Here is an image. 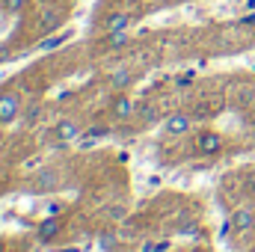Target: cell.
Segmentation results:
<instances>
[{
  "label": "cell",
  "instance_id": "7",
  "mask_svg": "<svg viewBox=\"0 0 255 252\" xmlns=\"http://www.w3.org/2000/svg\"><path fill=\"white\" fill-rule=\"evenodd\" d=\"M232 226H235V232H250L255 226V214L250 208H238V211L232 214Z\"/></svg>",
  "mask_w": 255,
  "mask_h": 252
},
{
  "label": "cell",
  "instance_id": "22",
  "mask_svg": "<svg viewBox=\"0 0 255 252\" xmlns=\"http://www.w3.org/2000/svg\"><path fill=\"white\" fill-rule=\"evenodd\" d=\"M60 252H80V250H74V247H68V250H60Z\"/></svg>",
  "mask_w": 255,
  "mask_h": 252
},
{
  "label": "cell",
  "instance_id": "1",
  "mask_svg": "<svg viewBox=\"0 0 255 252\" xmlns=\"http://www.w3.org/2000/svg\"><path fill=\"white\" fill-rule=\"evenodd\" d=\"M21 116V95L18 92H0V125H9Z\"/></svg>",
  "mask_w": 255,
  "mask_h": 252
},
{
  "label": "cell",
  "instance_id": "6",
  "mask_svg": "<svg viewBox=\"0 0 255 252\" xmlns=\"http://www.w3.org/2000/svg\"><path fill=\"white\" fill-rule=\"evenodd\" d=\"M163 127H166V133L181 136V133H187V130H190V116H187V113H172V116L163 122Z\"/></svg>",
  "mask_w": 255,
  "mask_h": 252
},
{
  "label": "cell",
  "instance_id": "3",
  "mask_svg": "<svg viewBox=\"0 0 255 252\" xmlns=\"http://www.w3.org/2000/svg\"><path fill=\"white\" fill-rule=\"evenodd\" d=\"M54 133H57V145H68V142H74L80 136V127L74 125L71 119H63V122L54 125Z\"/></svg>",
  "mask_w": 255,
  "mask_h": 252
},
{
  "label": "cell",
  "instance_id": "13",
  "mask_svg": "<svg viewBox=\"0 0 255 252\" xmlns=\"http://www.w3.org/2000/svg\"><path fill=\"white\" fill-rule=\"evenodd\" d=\"M130 83H133V74H130L128 68L116 71V74L110 77V86H113V89H125V86H130Z\"/></svg>",
  "mask_w": 255,
  "mask_h": 252
},
{
  "label": "cell",
  "instance_id": "18",
  "mask_svg": "<svg viewBox=\"0 0 255 252\" xmlns=\"http://www.w3.org/2000/svg\"><path fill=\"white\" fill-rule=\"evenodd\" d=\"M104 133H107V127H101V125H95V127L86 130V136H104Z\"/></svg>",
  "mask_w": 255,
  "mask_h": 252
},
{
  "label": "cell",
  "instance_id": "15",
  "mask_svg": "<svg viewBox=\"0 0 255 252\" xmlns=\"http://www.w3.org/2000/svg\"><path fill=\"white\" fill-rule=\"evenodd\" d=\"M98 244H101V250H104V252H110L113 247H116V235H113V232H104Z\"/></svg>",
  "mask_w": 255,
  "mask_h": 252
},
{
  "label": "cell",
  "instance_id": "20",
  "mask_svg": "<svg viewBox=\"0 0 255 252\" xmlns=\"http://www.w3.org/2000/svg\"><path fill=\"white\" fill-rule=\"evenodd\" d=\"M48 211H51V214H54V217H60V214H63V205H60V202H57V205H51V208H48Z\"/></svg>",
  "mask_w": 255,
  "mask_h": 252
},
{
  "label": "cell",
  "instance_id": "2",
  "mask_svg": "<svg viewBox=\"0 0 255 252\" xmlns=\"http://www.w3.org/2000/svg\"><path fill=\"white\" fill-rule=\"evenodd\" d=\"M196 148L202 151V154H220L223 151V133H217V130H199V136H196Z\"/></svg>",
  "mask_w": 255,
  "mask_h": 252
},
{
  "label": "cell",
  "instance_id": "17",
  "mask_svg": "<svg viewBox=\"0 0 255 252\" xmlns=\"http://www.w3.org/2000/svg\"><path fill=\"white\" fill-rule=\"evenodd\" d=\"M196 229H199V223H184L178 229V235H196Z\"/></svg>",
  "mask_w": 255,
  "mask_h": 252
},
{
  "label": "cell",
  "instance_id": "12",
  "mask_svg": "<svg viewBox=\"0 0 255 252\" xmlns=\"http://www.w3.org/2000/svg\"><path fill=\"white\" fill-rule=\"evenodd\" d=\"M128 30H119V33H107V48L110 51H119V48H125L128 45Z\"/></svg>",
  "mask_w": 255,
  "mask_h": 252
},
{
  "label": "cell",
  "instance_id": "10",
  "mask_svg": "<svg viewBox=\"0 0 255 252\" xmlns=\"http://www.w3.org/2000/svg\"><path fill=\"white\" fill-rule=\"evenodd\" d=\"M57 181H60V178H57V172H54V169H42V172L36 175L33 190H36V193H48V190L57 187Z\"/></svg>",
  "mask_w": 255,
  "mask_h": 252
},
{
  "label": "cell",
  "instance_id": "9",
  "mask_svg": "<svg viewBox=\"0 0 255 252\" xmlns=\"http://www.w3.org/2000/svg\"><path fill=\"white\" fill-rule=\"evenodd\" d=\"M128 27H130V15L128 12H113L104 21V33H119V30H128Z\"/></svg>",
  "mask_w": 255,
  "mask_h": 252
},
{
  "label": "cell",
  "instance_id": "11",
  "mask_svg": "<svg viewBox=\"0 0 255 252\" xmlns=\"http://www.w3.org/2000/svg\"><path fill=\"white\" fill-rule=\"evenodd\" d=\"M71 36H74L71 30H63V33H57V36H48V39H45V42H39L36 48H39V51H57V48H63Z\"/></svg>",
  "mask_w": 255,
  "mask_h": 252
},
{
  "label": "cell",
  "instance_id": "23",
  "mask_svg": "<svg viewBox=\"0 0 255 252\" xmlns=\"http://www.w3.org/2000/svg\"><path fill=\"white\" fill-rule=\"evenodd\" d=\"M250 9H255V0H250Z\"/></svg>",
  "mask_w": 255,
  "mask_h": 252
},
{
  "label": "cell",
  "instance_id": "4",
  "mask_svg": "<svg viewBox=\"0 0 255 252\" xmlns=\"http://www.w3.org/2000/svg\"><path fill=\"white\" fill-rule=\"evenodd\" d=\"M60 229H63V223H60V217H45L42 223H39V229H36V235H39V241H54L57 235H60Z\"/></svg>",
  "mask_w": 255,
  "mask_h": 252
},
{
  "label": "cell",
  "instance_id": "19",
  "mask_svg": "<svg viewBox=\"0 0 255 252\" xmlns=\"http://www.w3.org/2000/svg\"><path fill=\"white\" fill-rule=\"evenodd\" d=\"M241 24H244V27H255V12L244 15V18H241Z\"/></svg>",
  "mask_w": 255,
  "mask_h": 252
},
{
  "label": "cell",
  "instance_id": "14",
  "mask_svg": "<svg viewBox=\"0 0 255 252\" xmlns=\"http://www.w3.org/2000/svg\"><path fill=\"white\" fill-rule=\"evenodd\" d=\"M24 6H27V0H3V12H9V15L21 12Z\"/></svg>",
  "mask_w": 255,
  "mask_h": 252
},
{
  "label": "cell",
  "instance_id": "16",
  "mask_svg": "<svg viewBox=\"0 0 255 252\" xmlns=\"http://www.w3.org/2000/svg\"><path fill=\"white\" fill-rule=\"evenodd\" d=\"M136 110H139V119H142V122H154V110H151L148 104H139Z\"/></svg>",
  "mask_w": 255,
  "mask_h": 252
},
{
  "label": "cell",
  "instance_id": "21",
  "mask_svg": "<svg viewBox=\"0 0 255 252\" xmlns=\"http://www.w3.org/2000/svg\"><path fill=\"white\" fill-rule=\"evenodd\" d=\"M36 116H39V107H30V110H27V119H30V122H33V119H36Z\"/></svg>",
  "mask_w": 255,
  "mask_h": 252
},
{
  "label": "cell",
  "instance_id": "8",
  "mask_svg": "<svg viewBox=\"0 0 255 252\" xmlns=\"http://www.w3.org/2000/svg\"><path fill=\"white\" fill-rule=\"evenodd\" d=\"M63 18H65V12L63 9H45V15H42V33H54L60 24H63Z\"/></svg>",
  "mask_w": 255,
  "mask_h": 252
},
{
  "label": "cell",
  "instance_id": "5",
  "mask_svg": "<svg viewBox=\"0 0 255 252\" xmlns=\"http://www.w3.org/2000/svg\"><path fill=\"white\" fill-rule=\"evenodd\" d=\"M133 113H136V104H133L128 95H116V98H113V116H116L119 122H128Z\"/></svg>",
  "mask_w": 255,
  "mask_h": 252
}]
</instances>
